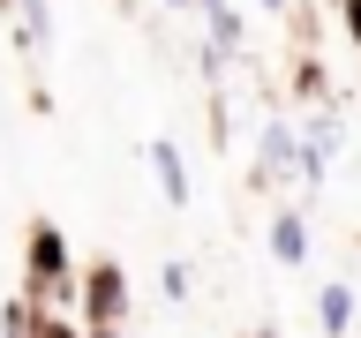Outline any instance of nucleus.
I'll list each match as a JSON object with an SVG mask.
<instances>
[{
  "label": "nucleus",
  "instance_id": "nucleus-9",
  "mask_svg": "<svg viewBox=\"0 0 361 338\" xmlns=\"http://www.w3.org/2000/svg\"><path fill=\"white\" fill-rule=\"evenodd\" d=\"M173 8H203V15H211V8H219V0H173Z\"/></svg>",
  "mask_w": 361,
  "mask_h": 338
},
{
  "label": "nucleus",
  "instance_id": "nucleus-8",
  "mask_svg": "<svg viewBox=\"0 0 361 338\" xmlns=\"http://www.w3.org/2000/svg\"><path fill=\"white\" fill-rule=\"evenodd\" d=\"M346 23H354V38H361V0H346Z\"/></svg>",
  "mask_w": 361,
  "mask_h": 338
},
{
  "label": "nucleus",
  "instance_id": "nucleus-6",
  "mask_svg": "<svg viewBox=\"0 0 361 338\" xmlns=\"http://www.w3.org/2000/svg\"><path fill=\"white\" fill-rule=\"evenodd\" d=\"M316 308H324V331H346V315H354V293H346V286H324V301H316Z\"/></svg>",
  "mask_w": 361,
  "mask_h": 338
},
{
  "label": "nucleus",
  "instance_id": "nucleus-7",
  "mask_svg": "<svg viewBox=\"0 0 361 338\" xmlns=\"http://www.w3.org/2000/svg\"><path fill=\"white\" fill-rule=\"evenodd\" d=\"M23 8H30V30L45 38V23H53V15H45V0H23Z\"/></svg>",
  "mask_w": 361,
  "mask_h": 338
},
{
  "label": "nucleus",
  "instance_id": "nucleus-3",
  "mask_svg": "<svg viewBox=\"0 0 361 338\" xmlns=\"http://www.w3.org/2000/svg\"><path fill=\"white\" fill-rule=\"evenodd\" d=\"M30 270H38V278H61V270H68V241L53 233V225L30 233Z\"/></svg>",
  "mask_w": 361,
  "mask_h": 338
},
{
  "label": "nucleus",
  "instance_id": "nucleus-2",
  "mask_svg": "<svg viewBox=\"0 0 361 338\" xmlns=\"http://www.w3.org/2000/svg\"><path fill=\"white\" fill-rule=\"evenodd\" d=\"M151 165H158V188H166V203H188V165H180L173 143H151Z\"/></svg>",
  "mask_w": 361,
  "mask_h": 338
},
{
  "label": "nucleus",
  "instance_id": "nucleus-5",
  "mask_svg": "<svg viewBox=\"0 0 361 338\" xmlns=\"http://www.w3.org/2000/svg\"><path fill=\"white\" fill-rule=\"evenodd\" d=\"M271 248H279V263H309V233H301V218L271 225Z\"/></svg>",
  "mask_w": 361,
  "mask_h": 338
},
{
  "label": "nucleus",
  "instance_id": "nucleus-1",
  "mask_svg": "<svg viewBox=\"0 0 361 338\" xmlns=\"http://www.w3.org/2000/svg\"><path fill=\"white\" fill-rule=\"evenodd\" d=\"M121 315V263H98L90 270V331H106Z\"/></svg>",
  "mask_w": 361,
  "mask_h": 338
},
{
  "label": "nucleus",
  "instance_id": "nucleus-4",
  "mask_svg": "<svg viewBox=\"0 0 361 338\" xmlns=\"http://www.w3.org/2000/svg\"><path fill=\"white\" fill-rule=\"evenodd\" d=\"M264 165H271V173H293V165L309 173V151H293V128H271L264 135Z\"/></svg>",
  "mask_w": 361,
  "mask_h": 338
}]
</instances>
